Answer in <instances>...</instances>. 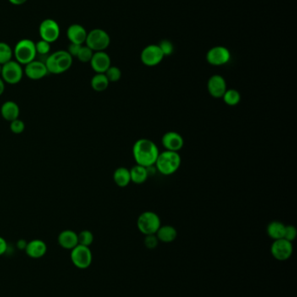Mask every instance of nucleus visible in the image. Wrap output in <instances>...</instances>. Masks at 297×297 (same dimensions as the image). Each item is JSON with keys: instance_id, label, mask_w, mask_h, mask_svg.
Here are the masks:
<instances>
[{"instance_id": "nucleus-1", "label": "nucleus", "mask_w": 297, "mask_h": 297, "mask_svg": "<svg viewBox=\"0 0 297 297\" xmlns=\"http://www.w3.org/2000/svg\"><path fill=\"white\" fill-rule=\"evenodd\" d=\"M160 150L155 142L147 138H140L133 146V156L136 164L144 167L155 166Z\"/></svg>"}, {"instance_id": "nucleus-2", "label": "nucleus", "mask_w": 297, "mask_h": 297, "mask_svg": "<svg viewBox=\"0 0 297 297\" xmlns=\"http://www.w3.org/2000/svg\"><path fill=\"white\" fill-rule=\"evenodd\" d=\"M182 164V157L179 152L165 150L160 152L155 162V169L164 176H170L175 173Z\"/></svg>"}, {"instance_id": "nucleus-3", "label": "nucleus", "mask_w": 297, "mask_h": 297, "mask_svg": "<svg viewBox=\"0 0 297 297\" xmlns=\"http://www.w3.org/2000/svg\"><path fill=\"white\" fill-rule=\"evenodd\" d=\"M45 63L49 73L58 75L70 69L73 64V57L67 51H55L46 57Z\"/></svg>"}, {"instance_id": "nucleus-4", "label": "nucleus", "mask_w": 297, "mask_h": 297, "mask_svg": "<svg viewBox=\"0 0 297 297\" xmlns=\"http://www.w3.org/2000/svg\"><path fill=\"white\" fill-rule=\"evenodd\" d=\"M13 55L16 61L21 65H26L32 61L35 60L37 56L35 43L31 39H24L19 40L13 50Z\"/></svg>"}, {"instance_id": "nucleus-5", "label": "nucleus", "mask_w": 297, "mask_h": 297, "mask_svg": "<svg viewBox=\"0 0 297 297\" xmlns=\"http://www.w3.org/2000/svg\"><path fill=\"white\" fill-rule=\"evenodd\" d=\"M161 226V218L154 211H145L137 219L138 229L145 236L156 234Z\"/></svg>"}, {"instance_id": "nucleus-6", "label": "nucleus", "mask_w": 297, "mask_h": 297, "mask_svg": "<svg viewBox=\"0 0 297 297\" xmlns=\"http://www.w3.org/2000/svg\"><path fill=\"white\" fill-rule=\"evenodd\" d=\"M111 39L108 33L102 29H94L87 33L85 39V45L91 49L92 51H105L109 46Z\"/></svg>"}, {"instance_id": "nucleus-7", "label": "nucleus", "mask_w": 297, "mask_h": 297, "mask_svg": "<svg viewBox=\"0 0 297 297\" xmlns=\"http://www.w3.org/2000/svg\"><path fill=\"white\" fill-rule=\"evenodd\" d=\"M71 261L73 265L80 270H85L93 262V253L89 247L78 244L71 250Z\"/></svg>"}, {"instance_id": "nucleus-8", "label": "nucleus", "mask_w": 297, "mask_h": 297, "mask_svg": "<svg viewBox=\"0 0 297 297\" xmlns=\"http://www.w3.org/2000/svg\"><path fill=\"white\" fill-rule=\"evenodd\" d=\"M0 77L6 84H17L21 81L24 77V69L17 61L11 60L3 64Z\"/></svg>"}, {"instance_id": "nucleus-9", "label": "nucleus", "mask_w": 297, "mask_h": 297, "mask_svg": "<svg viewBox=\"0 0 297 297\" xmlns=\"http://www.w3.org/2000/svg\"><path fill=\"white\" fill-rule=\"evenodd\" d=\"M293 244L284 238L275 240L271 245L270 251L273 257L278 261H286L291 257L293 254Z\"/></svg>"}, {"instance_id": "nucleus-10", "label": "nucleus", "mask_w": 297, "mask_h": 297, "mask_svg": "<svg viewBox=\"0 0 297 297\" xmlns=\"http://www.w3.org/2000/svg\"><path fill=\"white\" fill-rule=\"evenodd\" d=\"M40 35L42 40L52 44L57 41L61 35L60 25L53 19H45L40 25Z\"/></svg>"}, {"instance_id": "nucleus-11", "label": "nucleus", "mask_w": 297, "mask_h": 297, "mask_svg": "<svg viewBox=\"0 0 297 297\" xmlns=\"http://www.w3.org/2000/svg\"><path fill=\"white\" fill-rule=\"evenodd\" d=\"M164 57L165 56L162 53L161 48L159 47V45H150L143 49L140 54V60L143 64L153 67L161 63V61L163 60Z\"/></svg>"}, {"instance_id": "nucleus-12", "label": "nucleus", "mask_w": 297, "mask_h": 297, "mask_svg": "<svg viewBox=\"0 0 297 297\" xmlns=\"http://www.w3.org/2000/svg\"><path fill=\"white\" fill-rule=\"evenodd\" d=\"M230 51L224 46H215L206 53V61L211 65H224L230 60Z\"/></svg>"}, {"instance_id": "nucleus-13", "label": "nucleus", "mask_w": 297, "mask_h": 297, "mask_svg": "<svg viewBox=\"0 0 297 297\" xmlns=\"http://www.w3.org/2000/svg\"><path fill=\"white\" fill-rule=\"evenodd\" d=\"M49 72L45 62L39 60L32 61L24 69V74L31 80H40L45 78Z\"/></svg>"}, {"instance_id": "nucleus-14", "label": "nucleus", "mask_w": 297, "mask_h": 297, "mask_svg": "<svg viewBox=\"0 0 297 297\" xmlns=\"http://www.w3.org/2000/svg\"><path fill=\"white\" fill-rule=\"evenodd\" d=\"M206 88L213 97L221 98L227 90V82L222 76L214 75L209 79Z\"/></svg>"}, {"instance_id": "nucleus-15", "label": "nucleus", "mask_w": 297, "mask_h": 297, "mask_svg": "<svg viewBox=\"0 0 297 297\" xmlns=\"http://www.w3.org/2000/svg\"><path fill=\"white\" fill-rule=\"evenodd\" d=\"M161 144L166 150L179 152L184 146V139L178 132L168 131L161 138Z\"/></svg>"}, {"instance_id": "nucleus-16", "label": "nucleus", "mask_w": 297, "mask_h": 297, "mask_svg": "<svg viewBox=\"0 0 297 297\" xmlns=\"http://www.w3.org/2000/svg\"><path fill=\"white\" fill-rule=\"evenodd\" d=\"M90 64L96 73H105L111 66V58L105 51H96L92 57Z\"/></svg>"}, {"instance_id": "nucleus-17", "label": "nucleus", "mask_w": 297, "mask_h": 297, "mask_svg": "<svg viewBox=\"0 0 297 297\" xmlns=\"http://www.w3.org/2000/svg\"><path fill=\"white\" fill-rule=\"evenodd\" d=\"M24 251L31 258H42L47 251V245L44 241L34 239L27 243V246L24 249Z\"/></svg>"}, {"instance_id": "nucleus-18", "label": "nucleus", "mask_w": 297, "mask_h": 297, "mask_svg": "<svg viewBox=\"0 0 297 297\" xmlns=\"http://www.w3.org/2000/svg\"><path fill=\"white\" fill-rule=\"evenodd\" d=\"M67 35L71 43L83 45V44L85 43L87 32L85 28L80 24H74L68 27Z\"/></svg>"}, {"instance_id": "nucleus-19", "label": "nucleus", "mask_w": 297, "mask_h": 297, "mask_svg": "<svg viewBox=\"0 0 297 297\" xmlns=\"http://www.w3.org/2000/svg\"><path fill=\"white\" fill-rule=\"evenodd\" d=\"M58 243L61 248L72 250L79 244L78 234L75 231L71 230V229L63 230L61 232V234L58 235Z\"/></svg>"}, {"instance_id": "nucleus-20", "label": "nucleus", "mask_w": 297, "mask_h": 297, "mask_svg": "<svg viewBox=\"0 0 297 297\" xmlns=\"http://www.w3.org/2000/svg\"><path fill=\"white\" fill-rule=\"evenodd\" d=\"M0 112H1V116L5 120L12 122V121L18 119L19 113H20V110H19L17 103L13 102V101H6L1 106Z\"/></svg>"}, {"instance_id": "nucleus-21", "label": "nucleus", "mask_w": 297, "mask_h": 297, "mask_svg": "<svg viewBox=\"0 0 297 297\" xmlns=\"http://www.w3.org/2000/svg\"><path fill=\"white\" fill-rule=\"evenodd\" d=\"M155 235L159 242L164 243H173L177 237V230L173 226H161Z\"/></svg>"}, {"instance_id": "nucleus-22", "label": "nucleus", "mask_w": 297, "mask_h": 297, "mask_svg": "<svg viewBox=\"0 0 297 297\" xmlns=\"http://www.w3.org/2000/svg\"><path fill=\"white\" fill-rule=\"evenodd\" d=\"M130 171L131 182L135 184H142L148 178L147 169L141 165L136 164Z\"/></svg>"}, {"instance_id": "nucleus-23", "label": "nucleus", "mask_w": 297, "mask_h": 297, "mask_svg": "<svg viewBox=\"0 0 297 297\" xmlns=\"http://www.w3.org/2000/svg\"><path fill=\"white\" fill-rule=\"evenodd\" d=\"M112 177L116 185L121 188L128 186L131 183L130 171L125 167L116 169Z\"/></svg>"}, {"instance_id": "nucleus-24", "label": "nucleus", "mask_w": 297, "mask_h": 297, "mask_svg": "<svg viewBox=\"0 0 297 297\" xmlns=\"http://www.w3.org/2000/svg\"><path fill=\"white\" fill-rule=\"evenodd\" d=\"M285 224L279 221H273L270 222L267 227V234L269 237L275 240L282 239L284 236L285 230Z\"/></svg>"}, {"instance_id": "nucleus-25", "label": "nucleus", "mask_w": 297, "mask_h": 297, "mask_svg": "<svg viewBox=\"0 0 297 297\" xmlns=\"http://www.w3.org/2000/svg\"><path fill=\"white\" fill-rule=\"evenodd\" d=\"M109 84L110 82L105 73H96L91 79V87L97 92L106 90L109 86Z\"/></svg>"}, {"instance_id": "nucleus-26", "label": "nucleus", "mask_w": 297, "mask_h": 297, "mask_svg": "<svg viewBox=\"0 0 297 297\" xmlns=\"http://www.w3.org/2000/svg\"><path fill=\"white\" fill-rule=\"evenodd\" d=\"M222 98L226 105L229 106H235L241 102L242 96L238 90L234 89H227L224 95L222 96Z\"/></svg>"}, {"instance_id": "nucleus-27", "label": "nucleus", "mask_w": 297, "mask_h": 297, "mask_svg": "<svg viewBox=\"0 0 297 297\" xmlns=\"http://www.w3.org/2000/svg\"><path fill=\"white\" fill-rule=\"evenodd\" d=\"M13 51L8 44L0 42V64H5L12 60Z\"/></svg>"}, {"instance_id": "nucleus-28", "label": "nucleus", "mask_w": 297, "mask_h": 297, "mask_svg": "<svg viewBox=\"0 0 297 297\" xmlns=\"http://www.w3.org/2000/svg\"><path fill=\"white\" fill-rule=\"evenodd\" d=\"M94 234L90 230H82L78 234V242L79 244L83 246L90 247L94 243Z\"/></svg>"}, {"instance_id": "nucleus-29", "label": "nucleus", "mask_w": 297, "mask_h": 297, "mask_svg": "<svg viewBox=\"0 0 297 297\" xmlns=\"http://www.w3.org/2000/svg\"><path fill=\"white\" fill-rule=\"evenodd\" d=\"M94 51H92L91 49L87 47L86 45H82L81 48L79 50V53L77 55V58L79 59L81 63H90L92 57L94 56Z\"/></svg>"}, {"instance_id": "nucleus-30", "label": "nucleus", "mask_w": 297, "mask_h": 297, "mask_svg": "<svg viewBox=\"0 0 297 297\" xmlns=\"http://www.w3.org/2000/svg\"><path fill=\"white\" fill-rule=\"evenodd\" d=\"M105 75L110 83H115L122 78V71L116 66L111 65L105 72Z\"/></svg>"}, {"instance_id": "nucleus-31", "label": "nucleus", "mask_w": 297, "mask_h": 297, "mask_svg": "<svg viewBox=\"0 0 297 297\" xmlns=\"http://www.w3.org/2000/svg\"><path fill=\"white\" fill-rule=\"evenodd\" d=\"M36 46L37 54L42 55H48L49 52L51 51V44L48 42H46L45 40H40L39 42H37L35 44Z\"/></svg>"}, {"instance_id": "nucleus-32", "label": "nucleus", "mask_w": 297, "mask_h": 297, "mask_svg": "<svg viewBox=\"0 0 297 297\" xmlns=\"http://www.w3.org/2000/svg\"><path fill=\"white\" fill-rule=\"evenodd\" d=\"M10 129L12 130V133L14 134H21L24 132L25 129V124H24V121L20 120V119H16V120L10 122Z\"/></svg>"}, {"instance_id": "nucleus-33", "label": "nucleus", "mask_w": 297, "mask_h": 297, "mask_svg": "<svg viewBox=\"0 0 297 297\" xmlns=\"http://www.w3.org/2000/svg\"><path fill=\"white\" fill-rule=\"evenodd\" d=\"M297 229L294 225H286L283 238L288 242H293L296 238Z\"/></svg>"}, {"instance_id": "nucleus-34", "label": "nucleus", "mask_w": 297, "mask_h": 297, "mask_svg": "<svg viewBox=\"0 0 297 297\" xmlns=\"http://www.w3.org/2000/svg\"><path fill=\"white\" fill-rule=\"evenodd\" d=\"M159 243L160 242L158 240L156 235H147L144 239V244L148 249H155L158 246Z\"/></svg>"}, {"instance_id": "nucleus-35", "label": "nucleus", "mask_w": 297, "mask_h": 297, "mask_svg": "<svg viewBox=\"0 0 297 297\" xmlns=\"http://www.w3.org/2000/svg\"><path fill=\"white\" fill-rule=\"evenodd\" d=\"M159 45V47L161 48V51H162V53H163L165 57H166V56H170V55L173 53V44L170 42V41H168V40H163L162 42H161L160 45Z\"/></svg>"}, {"instance_id": "nucleus-36", "label": "nucleus", "mask_w": 297, "mask_h": 297, "mask_svg": "<svg viewBox=\"0 0 297 297\" xmlns=\"http://www.w3.org/2000/svg\"><path fill=\"white\" fill-rule=\"evenodd\" d=\"M82 45H77V44H73L71 43L70 45L68 46V50L67 52L72 56V57H77V55L79 53V50L81 48Z\"/></svg>"}, {"instance_id": "nucleus-37", "label": "nucleus", "mask_w": 297, "mask_h": 297, "mask_svg": "<svg viewBox=\"0 0 297 297\" xmlns=\"http://www.w3.org/2000/svg\"><path fill=\"white\" fill-rule=\"evenodd\" d=\"M8 249V244L6 239L0 237V255H3Z\"/></svg>"}, {"instance_id": "nucleus-38", "label": "nucleus", "mask_w": 297, "mask_h": 297, "mask_svg": "<svg viewBox=\"0 0 297 297\" xmlns=\"http://www.w3.org/2000/svg\"><path fill=\"white\" fill-rule=\"evenodd\" d=\"M27 246V242L26 241L24 240V239H20V240L18 241V243H17V248L18 249H20V250H24L25 248Z\"/></svg>"}, {"instance_id": "nucleus-39", "label": "nucleus", "mask_w": 297, "mask_h": 297, "mask_svg": "<svg viewBox=\"0 0 297 297\" xmlns=\"http://www.w3.org/2000/svg\"><path fill=\"white\" fill-rule=\"evenodd\" d=\"M8 1L14 6H21L23 4L25 3L27 0H8Z\"/></svg>"}, {"instance_id": "nucleus-40", "label": "nucleus", "mask_w": 297, "mask_h": 297, "mask_svg": "<svg viewBox=\"0 0 297 297\" xmlns=\"http://www.w3.org/2000/svg\"><path fill=\"white\" fill-rule=\"evenodd\" d=\"M5 90H6V83L4 82L2 78L0 77V96L4 93Z\"/></svg>"}, {"instance_id": "nucleus-41", "label": "nucleus", "mask_w": 297, "mask_h": 297, "mask_svg": "<svg viewBox=\"0 0 297 297\" xmlns=\"http://www.w3.org/2000/svg\"><path fill=\"white\" fill-rule=\"evenodd\" d=\"M2 68H3V65L0 64V76H1V73H2Z\"/></svg>"}]
</instances>
